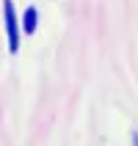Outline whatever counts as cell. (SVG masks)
Wrapping results in <instances>:
<instances>
[{
  "label": "cell",
  "mask_w": 138,
  "mask_h": 146,
  "mask_svg": "<svg viewBox=\"0 0 138 146\" xmlns=\"http://www.w3.org/2000/svg\"><path fill=\"white\" fill-rule=\"evenodd\" d=\"M6 31H8V50L17 52L19 50V31H17V17H14L11 0H6Z\"/></svg>",
  "instance_id": "obj_1"
},
{
  "label": "cell",
  "mask_w": 138,
  "mask_h": 146,
  "mask_svg": "<svg viewBox=\"0 0 138 146\" xmlns=\"http://www.w3.org/2000/svg\"><path fill=\"white\" fill-rule=\"evenodd\" d=\"M25 33H33L36 31V8H28V11H25Z\"/></svg>",
  "instance_id": "obj_2"
}]
</instances>
